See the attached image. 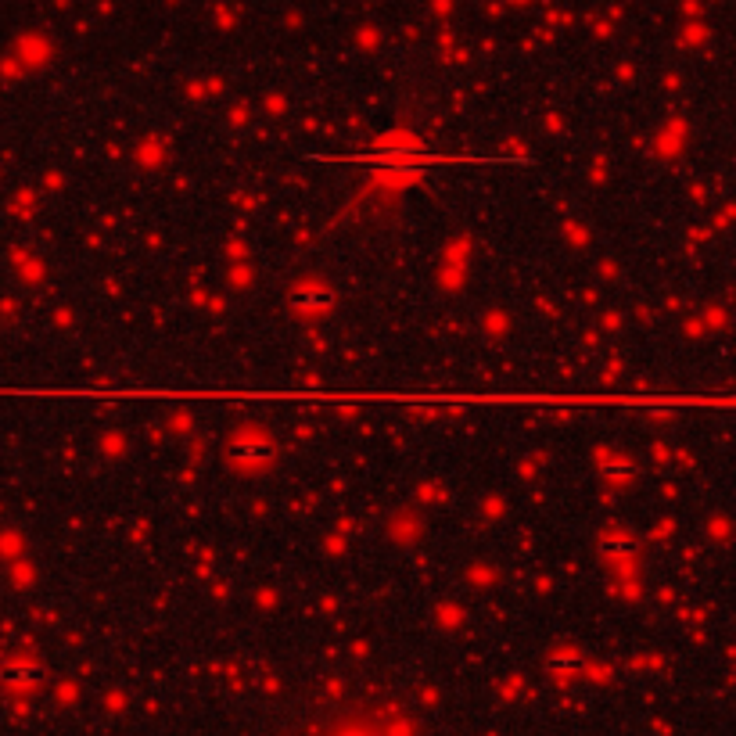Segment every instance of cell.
Masks as SVG:
<instances>
[{
    "label": "cell",
    "instance_id": "7a4b0ae2",
    "mask_svg": "<svg viewBox=\"0 0 736 736\" xmlns=\"http://www.w3.org/2000/svg\"><path fill=\"white\" fill-rule=\"evenodd\" d=\"M334 302V291L327 288L324 281H313V277H306V281H295V288L288 291V306L295 309V313H324L327 306Z\"/></svg>",
    "mask_w": 736,
    "mask_h": 736
},
{
    "label": "cell",
    "instance_id": "6da1fadb",
    "mask_svg": "<svg viewBox=\"0 0 736 736\" xmlns=\"http://www.w3.org/2000/svg\"><path fill=\"white\" fill-rule=\"evenodd\" d=\"M223 460L237 474H263L277 464V442L263 428H241L223 449Z\"/></svg>",
    "mask_w": 736,
    "mask_h": 736
}]
</instances>
